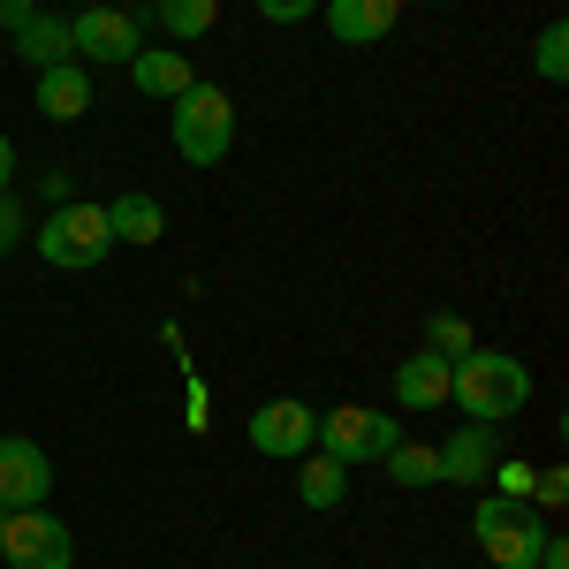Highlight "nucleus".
<instances>
[{
  "label": "nucleus",
  "instance_id": "13",
  "mask_svg": "<svg viewBox=\"0 0 569 569\" xmlns=\"http://www.w3.org/2000/svg\"><path fill=\"white\" fill-rule=\"evenodd\" d=\"M395 402L402 410H440L448 402V357L440 350H418L395 365Z\"/></svg>",
  "mask_w": 569,
  "mask_h": 569
},
{
  "label": "nucleus",
  "instance_id": "21",
  "mask_svg": "<svg viewBox=\"0 0 569 569\" xmlns=\"http://www.w3.org/2000/svg\"><path fill=\"white\" fill-rule=\"evenodd\" d=\"M531 69H539L547 84H562V77H569V23H547V31H539V46H531Z\"/></svg>",
  "mask_w": 569,
  "mask_h": 569
},
{
  "label": "nucleus",
  "instance_id": "18",
  "mask_svg": "<svg viewBox=\"0 0 569 569\" xmlns=\"http://www.w3.org/2000/svg\"><path fill=\"white\" fill-rule=\"evenodd\" d=\"M152 23H160L176 46H190V39H206V31L220 23V0H152Z\"/></svg>",
  "mask_w": 569,
  "mask_h": 569
},
{
  "label": "nucleus",
  "instance_id": "7",
  "mask_svg": "<svg viewBox=\"0 0 569 569\" xmlns=\"http://www.w3.org/2000/svg\"><path fill=\"white\" fill-rule=\"evenodd\" d=\"M0 555H8V569H69L77 562V539H69V525L53 509H8Z\"/></svg>",
  "mask_w": 569,
  "mask_h": 569
},
{
  "label": "nucleus",
  "instance_id": "28",
  "mask_svg": "<svg viewBox=\"0 0 569 569\" xmlns=\"http://www.w3.org/2000/svg\"><path fill=\"white\" fill-rule=\"evenodd\" d=\"M23 8H46V0H23Z\"/></svg>",
  "mask_w": 569,
  "mask_h": 569
},
{
  "label": "nucleus",
  "instance_id": "19",
  "mask_svg": "<svg viewBox=\"0 0 569 569\" xmlns=\"http://www.w3.org/2000/svg\"><path fill=\"white\" fill-rule=\"evenodd\" d=\"M380 463H388V479L410 486V493H418V486H440V448H426V440H395Z\"/></svg>",
  "mask_w": 569,
  "mask_h": 569
},
{
  "label": "nucleus",
  "instance_id": "20",
  "mask_svg": "<svg viewBox=\"0 0 569 569\" xmlns=\"http://www.w3.org/2000/svg\"><path fill=\"white\" fill-rule=\"evenodd\" d=\"M426 350H440L448 365L463 350H479V342H471V319H463V311H433V319H426Z\"/></svg>",
  "mask_w": 569,
  "mask_h": 569
},
{
  "label": "nucleus",
  "instance_id": "8",
  "mask_svg": "<svg viewBox=\"0 0 569 569\" xmlns=\"http://www.w3.org/2000/svg\"><path fill=\"white\" fill-rule=\"evenodd\" d=\"M311 433H319V410H311V402H297V395H273V402H259V410H251V448H259V456H273V463L311 456Z\"/></svg>",
  "mask_w": 569,
  "mask_h": 569
},
{
  "label": "nucleus",
  "instance_id": "25",
  "mask_svg": "<svg viewBox=\"0 0 569 569\" xmlns=\"http://www.w3.org/2000/svg\"><path fill=\"white\" fill-rule=\"evenodd\" d=\"M266 23H305V16H319V0H251Z\"/></svg>",
  "mask_w": 569,
  "mask_h": 569
},
{
  "label": "nucleus",
  "instance_id": "6",
  "mask_svg": "<svg viewBox=\"0 0 569 569\" xmlns=\"http://www.w3.org/2000/svg\"><path fill=\"white\" fill-rule=\"evenodd\" d=\"M69 46H77V61H99V69H114V61H122V69H130L137 53H144V16H130V8H107V0H91L84 16H69Z\"/></svg>",
  "mask_w": 569,
  "mask_h": 569
},
{
  "label": "nucleus",
  "instance_id": "3",
  "mask_svg": "<svg viewBox=\"0 0 569 569\" xmlns=\"http://www.w3.org/2000/svg\"><path fill=\"white\" fill-rule=\"evenodd\" d=\"M176 107V152L190 160V168H220L228 160V144H236V99L220 84H190L182 99H168Z\"/></svg>",
  "mask_w": 569,
  "mask_h": 569
},
{
  "label": "nucleus",
  "instance_id": "5",
  "mask_svg": "<svg viewBox=\"0 0 569 569\" xmlns=\"http://www.w3.org/2000/svg\"><path fill=\"white\" fill-rule=\"evenodd\" d=\"M114 251V228H107V206H53V213L39 220V259L61 266V273H84V266H99Z\"/></svg>",
  "mask_w": 569,
  "mask_h": 569
},
{
  "label": "nucleus",
  "instance_id": "26",
  "mask_svg": "<svg viewBox=\"0 0 569 569\" xmlns=\"http://www.w3.org/2000/svg\"><path fill=\"white\" fill-rule=\"evenodd\" d=\"M8 182H16V137L0 130V190H8Z\"/></svg>",
  "mask_w": 569,
  "mask_h": 569
},
{
  "label": "nucleus",
  "instance_id": "11",
  "mask_svg": "<svg viewBox=\"0 0 569 569\" xmlns=\"http://www.w3.org/2000/svg\"><path fill=\"white\" fill-rule=\"evenodd\" d=\"M493 463H501V433H493V426H471V418H463V433L440 440V479H448V486L486 479Z\"/></svg>",
  "mask_w": 569,
  "mask_h": 569
},
{
  "label": "nucleus",
  "instance_id": "14",
  "mask_svg": "<svg viewBox=\"0 0 569 569\" xmlns=\"http://www.w3.org/2000/svg\"><path fill=\"white\" fill-rule=\"evenodd\" d=\"M84 107H91V69H84V61L39 69V114H46V122H77Z\"/></svg>",
  "mask_w": 569,
  "mask_h": 569
},
{
  "label": "nucleus",
  "instance_id": "17",
  "mask_svg": "<svg viewBox=\"0 0 569 569\" xmlns=\"http://www.w3.org/2000/svg\"><path fill=\"white\" fill-rule=\"evenodd\" d=\"M297 493H305V509H342L350 501V471L335 456H297Z\"/></svg>",
  "mask_w": 569,
  "mask_h": 569
},
{
  "label": "nucleus",
  "instance_id": "24",
  "mask_svg": "<svg viewBox=\"0 0 569 569\" xmlns=\"http://www.w3.org/2000/svg\"><path fill=\"white\" fill-rule=\"evenodd\" d=\"M531 471H539V463H525V456H501V463H493V479H501L493 493H509V501H525V493H531Z\"/></svg>",
  "mask_w": 569,
  "mask_h": 569
},
{
  "label": "nucleus",
  "instance_id": "1",
  "mask_svg": "<svg viewBox=\"0 0 569 569\" xmlns=\"http://www.w3.org/2000/svg\"><path fill=\"white\" fill-rule=\"evenodd\" d=\"M448 402L471 426H509V418H525V402H531V365L509 350H463L448 365Z\"/></svg>",
  "mask_w": 569,
  "mask_h": 569
},
{
  "label": "nucleus",
  "instance_id": "15",
  "mask_svg": "<svg viewBox=\"0 0 569 569\" xmlns=\"http://www.w3.org/2000/svg\"><path fill=\"white\" fill-rule=\"evenodd\" d=\"M16 53H23L31 69H61V61H77L69 23H61V16H46V8H31V16L16 23Z\"/></svg>",
  "mask_w": 569,
  "mask_h": 569
},
{
  "label": "nucleus",
  "instance_id": "27",
  "mask_svg": "<svg viewBox=\"0 0 569 569\" xmlns=\"http://www.w3.org/2000/svg\"><path fill=\"white\" fill-rule=\"evenodd\" d=\"M107 8H130V0H107Z\"/></svg>",
  "mask_w": 569,
  "mask_h": 569
},
{
  "label": "nucleus",
  "instance_id": "10",
  "mask_svg": "<svg viewBox=\"0 0 569 569\" xmlns=\"http://www.w3.org/2000/svg\"><path fill=\"white\" fill-rule=\"evenodd\" d=\"M319 16L342 46H380L402 16V0H319Z\"/></svg>",
  "mask_w": 569,
  "mask_h": 569
},
{
  "label": "nucleus",
  "instance_id": "22",
  "mask_svg": "<svg viewBox=\"0 0 569 569\" xmlns=\"http://www.w3.org/2000/svg\"><path fill=\"white\" fill-rule=\"evenodd\" d=\"M531 509H562L569 501V471L562 463H547V471H531V493H525Z\"/></svg>",
  "mask_w": 569,
  "mask_h": 569
},
{
  "label": "nucleus",
  "instance_id": "9",
  "mask_svg": "<svg viewBox=\"0 0 569 569\" xmlns=\"http://www.w3.org/2000/svg\"><path fill=\"white\" fill-rule=\"evenodd\" d=\"M53 463L31 433H0V509H46Z\"/></svg>",
  "mask_w": 569,
  "mask_h": 569
},
{
  "label": "nucleus",
  "instance_id": "16",
  "mask_svg": "<svg viewBox=\"0 0 569 569\" xmlns=\"http://www.w3.org/2000/svg\"><path fill=\"white\" fill-rule=\"evenodd\" d=\"M107 228H114V243H160V236H168V213H160L152 190H122V198L107 206Z\"/></svg>",
  "mask_w": 569,
  "mask_h": 569
},
{
  "label": "nucleus",
  "instance_id": "29",
  "mask_svg": "<svg viewBox=\"0 0 569 569\" xmlns=\"http://www.w3.org/2000/svg\"><path fill=\"white\" fill-rule=\"evenodd\" d=\"M0 525H8V509H0Z\"/></svg>",
  "mask_w": 569,
  "mask_h": 569
},
{
  "label": "nucleus",
  "instance_id": "12",
  "mask_svg": "<svg viewBox=\"0 0 569 569\" xmlns=\"http://www.w3.org/2000/svg\"><path fill=\"white\" fill-rule=\"evenodd\" d=\"M130 84L144 91V99H182V91L198 84V69H190L182 46H144V53L130 61Z\"/></svg>",
  "mask_w": 569,
  "mask_h": 569
},
{
  "label": "nucleus",
  "instance_id": "23",
  "mask_svg": "<svg viewBox=\"0 0 569 569\" xmlns=\"http://www.w3.org/2000/svg\"><path fill=\"white\" fill-rule=\"evenodd\" d=\"M23 236H31V213H23V198H16V190H0V259H8Z\"/></svg>",
  "mask_w": 569,
  "mask_h": 569
},
{
  "label": "nucleus",
  "instance_id": "4",
  "mask_svg": "<svg viewBox=\"0 0 569 569\" xmlns=\"http://www.w3.org/2000/svg\"><path fill=\"white\" fill-rule=\"evenodd\" d=\"M319 456H335L342 471H357V463H380L395 440H402V426H395V410H372V402H342V410H319Z\"/></svg>",
  "mask_w": 569,
  "mask_h": 569
},
{
  "label": "nucleus",
  "instance_id": "2",
  "mask_svg": "<svg viewBox=\"0 0 569 569\" xmlns=\"http://www.w3.org/2000/svg\"><path fill=\"white\" fill-rule=\"evenodd\" d=\"M471 531H479V555L493 569H539V547H547V509L531 501H509V493H486L471 509Z\"/></svg>",
  "mask_w": 569,
  "mask_h": 569
}]
</instances>
